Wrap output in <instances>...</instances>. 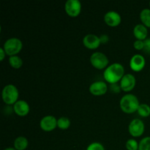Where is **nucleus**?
<instances>
[{"mask_svg": "<svg viewBox=\"0 0 150 150\" xmlns=\"http://www.w3.org/2000/svg\"><path fill=\"white\" fill-rule=\"evenodd\" d=\"M70 120H69L67 117H61L57 120V127L60 129V130H67L70 127Z\"/></svg>", "mask_w": 150, "mask_h": 150, "instance_id": "obj_19", "label": "nucleus"}, {"mask_svg": "<svg viewBox=\"0 0 150 150\" xmlns=\"http://www.w3.org/2000/svg\"><path fill=\"white\" fill-rule=\"evenodd\" d=\"M83 44L88 49H97L101 44L100 37L94 34H88L83 38Z\"/></svg>", "mask_w": 150, "mask_h": 150, "instance_id": "obj_13", "label": "nucleus"}, {"mask_svg": "<svg viewBox=\"0 0 150 150\" xmlns=\"http://www.w3.org/2000/svg\"><path fill=\"white\" fill-rule=\"evenodd\" d=\"M120 82L122 90L125 92H128L135 88L136 84V79L133 74L127 73V74H125Z\"/></svg>", "mask_w": 150, "mask_h": 150, "instance_id": "obj_9", "label": "nucleus"}, {"mask_svg": "<svg viewBox=\"0 0 150 150\" xmlns=\"http://www.w3.org/2000/svg\"><path fill=\"white\" fill-rule=\"evenodd\" d=\"M149 6H150V1H149Z\"/></svg>", "mask_w": 150, "mask_h": 150, "instance_id": "obj_30", "label": "nucleus"}, {"mask_svg": "<svg viewBox=\"0 0 150 150\" xmlns=\"http://www.w3.org/2000/svg\"><path fill=\"white\" fill-rule=\"evenodd\" d=\"M125 76V68L120 63L115 62L108 65L103 72V78L110 84L117 83Z\"/></svg>", "mask_w": 150, "mask_h": 150, "instance_id": "obj_1", "label": "nucleus"}, {"mask_svg": "<svg viewBox=\"0 0 150 150\" xmlns=\"http://www.w3.org/2000/svg\"><path fill=\"white\" fill-rule=\"evenodd\" d=\"M137 112L139 116L142 117H148L150 116V106L148 104L142 103L140 104Z\"/></svg>", "mask_w": 150, "mask_h": 150, "instance_id": "obj_20", "label": "nucleus"}, {"mask_svg": "<svg viewBox=\"0 0 150 150\" xmlns=\"http://www.w3.org/2000/svg\"><path fill=\"white\" fill-rule=\"evenodd\" d=\"M29 146V142L26 137L18 136L14 141V148L16 150H25Z\"/></svg>", "mask_w": 150, "mask_h": 150, "instance_id": "obj_16", "label": "nucleus"}, {"mask_svg": "<svg viewBox=\"0 0 150 150\" xmlns=\"http://www.w3.org/2000/svg\"><path fill=\"white\" fill-rule=\"evenodd\" d=\"M100 40L101 44H105L109 41V37L107 35H101L100 36Z\"/></svg>", "mask_w": 150, "mask_h": 150, "instance_id": "obj_27", "label": "nucleus"}, {"mask_svg": "<svg viewBox=\"0 0 150 150\" xmlns=\"http://www.w3.org/2000/svg\"><path fill=\"white\" fill-rule=\"evenodd\" d=\"M110 90L114 93H119L122 90V89L120 87V85L117 83H113V84H110Z\"/></svg>", "mask_w": 150, "mask_h": 150, "instance_id": "obj_25", "label": "nucleus"}, {"mask_svg": "<svg viewBox=\"0 0 150 150\" xmlns=\"http://www.w3.org/2000/svg\"><path fill=\"white\" fill-rule=\"evenodd\" d=\"M23 48V42L17 38H11L7 39L4 42L3 48L5 51L6 54L10 57L16 56L21 51Z\"/></svg>", "mask_w": 150, "mask_h": 150, "instance_id": "obj_4", "label": "nucleus"}, {"mask_svg": "<svg viewBox=\"0 0 150 150\" xmlns=\"http://www.w3.org/2000/svg\"><path fill=\"white\" fill-rule=\"evenodd\" d=\"M122 111L126 114H133L137 111L140 103L137 97L133 94H127L122 97L120 102Z\"/></svg>", "mask_w": 150, "mask_h": 150, "instance_id": "obj_2", "label": "nucleus"}, {"mask_svg": "<svg viewBox=\"0 0 150 150\" xmlns=\"http://www.w3.org/2000/svg\"><path fill=\"white\" fill-rule=\"evenodd\" d=\"M133 47L135 49L140 51V50H143L144 48V41L139 40H136L134 42H133Z\"/></svg>", "mask_w": 150, "mask_h": 150, "instance_id": "obj_24", "label": "nucleus"}, {"mask_svg": "<svg viewBox=\"0 0 150 150\" xmlns=\"http://www.w3.org/2000/svg\"><path fill=\"white\" fill-rule=\"evenodd\" d=\"M139 150H150V136L143 138L140 141Z\"/></svg>", "mask_w": 150, "mask_h": 150, "instance_id": "obj_21", "label": "nucleus"}, {"mask_svg": "<svg viewBox=\"0 0 150 150\" xmlns=\"http://www.w3.org/2000/svg\"><path fill=\"white\" fill-rule=\"evenodd\" d=\"M13 111L19 117H25L30 111V106L26 101L23 100H18L13 105Z\"/></svg>", "mask_w": 150, "mask_h": 150, "instance_id": "obj_14", "label": "nucleus"}, {"mask_svg": "<svg viewBox=\"0 0 150 150\" xmlns=\"http://www.w3.org/2000/svg\"><path fill=\"white\" fill-rule=\"evenodd\" d=\"M9 64L15 69H19L23 65V60L18 55L9 57Z\"/></svg>", "mask_w": 150, "mask_h": 150, "instance_id": "obj_18", "label": "nucleus"}, {"mask_svg": "<svg viewBox=\"0 0 150 150\" xmlns=\"http://www.w3.org/2000/svg\"><path fill=\"white\" fill-rule=\"evenodd\" d=\"M145 125L144 122L140 119H134L130 122L128 126L129 133L133 137H140L144 133Z\"/></svg>", "mask_w": 150, "mask_h": 150, "instance_id": "obj_6", "label": "nucleus"}, {"mask_svg": "<svg viewBox=\"0 0 150 150\" xmlns=\"http://www.w3.org/2000/svg\"><path fill=\"white\" fill-rule=\"evenodd\" d=\"M104 21L108 26L115 27L119 26L122 21V18L120 13L114 10L108 11L104 16Z\"/></svg>", "mask_w": 150, "mask_h": 150, "instance_id": "obj_11", "label": "nucleus"}, {"mask_svg": "<svg viewBox=\"0 0 150 150\" xmlns=\"http://www.w3.org/2000/svg\"><path fill=\"white\" fill-rule=\"evenodd\" d=\"M146 59L142 54H135L130 60V67L135 72H140L144 68Z\"/></svg>", "mask_w": 150, "mask_h": 150, "instance_id": "obj_12", "label": "nucleus"}, {"mask_svg": "<svg viewBox=\"0 0 150 150\" xmlns=\"http://www.w3.org/2000/svg\"><path fill=\"white\" fill-rule=\"evenodd\" d=\"M6 55L7 54H6V52L4 50V48H3V47L2 48H0V61H3L4 59L5 58Z\"/></svg>", "mask_w": 150, "mask_h": 150, "instance_id": "obj_28", "label": "nucleus"}, {"mask_svg": "<svg viewBox=\"0 0 150 150\" xmlns=\"http://www.w3.org/2000/svg\"><path fill=\"white\" fill-rule=\"evenodd\" d=\"M144 41V48L143 51L146 54H149L150 55V38H146Z\"/></svg>", "mask_w": 150, "mask_h": 150, "instance_id": "obj_26", "label": "nucleus"}, {"mask_svg": "<svg viewBox=\"0 0 150 150\" xmlns=\"http://www.w3.org/2000/svg\"><path fill=\"white\" fill-rule=\"evenodd\" d=\"M4 150H16L15 148H12V147H7L6 149H4Z\"/></svg>", "mask_w": 150, "mask_h": 150, "instance_id": "obj_29", "label": "nucleus"}, {"mask_svg": "<svg viewBox=\"0 0 150 150\" xmlns=\"http://www.w3.org/2000/svg\"><path fill=\"white\" fill-rule=\"evenodd\" d=\"M133 35L137 40H145L147 38L148 35L147 27L142 23L136 25L133 28Z\"/></svg>", "mask_w": 150, "mask_h": 150, "instance_id": "obj_15", "label": "nucleus"}, {"mask_svg": "<svg viewBox=\"0 0 150 150\" xmlns=\"http://www.w3.org/2000/svg\"><path fill=\"white\" fill-rule=\"evenodd\" d=\"M108 85L103 81H98L93 82L89 86V92L95 96H102L108 91Z\"/></svg>", "mask_w": 150, "mask_h": 150, "instance_id": "obj_10", "label": "nucleus"}, {"mask_svg": "<svg viewBox=\"0 0 150 150\" xmlns=\"http://www.w3.org/2000/svg\"><path fill=\"white\" fill-rule=\"evenodd\" d=\"M86 150H105L102 144L99 142H93L90 144L86 148Z\"/></svg>", "mask_w": 150, "mask_h": 150, "instance_id": "obj_23", "label": "nucleus"}, {"mask_svg": "<svg viewBox=\"0 0 150 150\" xmlns=\"http://www.w3.org/2000/svg\"><path fill=\"white\" fill-rule=\"evenodd\" d=\"M140 19L142 24L146 27L150 28V9L145 8L141 11Z\"/></svg>", "mask_w": 150, "mask_h": 150, "instance_id": "obj_17", "label": "nucleus"}, {"mask_svg": "<svg viewBox=\"0 0 150 150\" xmlns=\"http://www.w3.org/2000/svg\"><path fill=\"white\" fill-rule=\"evenodd\" d=\"M1 97L5 104L8 105H14L18 100V89L13 84L6 85L2 89Z\"/></svg>", "mask_w": 150, "mask_h": 150, "instance_id": "obj_3", "label": "nucleus"}, {"mask_svg": "<svg viewBox=\"0 0 150 150\" xmlns=\"http://www.w3.org/2000/svg\"><path fill=\"white\" fill-rule=\"evenodd\" d=\"M40 127L43 131H53L57 127V120L52 115L45 116L40 122Z\"/></svg>", "mask_w": 150, "mask_h": 150, "instance_id": "obj_8", "label": "nucleus"}, {"mask_svg": "<svg viewBox=\"0 0 150 150\" xmlns=\"http://www.w3.org/2000/svg\"><path fill=\"white\" fill-rule=\"evenodd\" d=\"M81 3L79 0H67L64 4L66 13L70 17H77L81 11Z\"/></svg>", "mask_w": 150, "mask_h": 150, "instance_id": "obj_7", "label": "nucleus"}, {"mask_svg": "<svg viewBox=\"0 0 150 150\" xmlns=\"http://www.w3.org/2000/svg\"><path fill=\"white\" fill-rule=\"evenodd\" d=\"M125 146L127 150H139V143L134 139H130L127 141Z\"/></svg>", "mask_w": 150, "mask_h": 150, "instance_id": "obj_22", "label": "nucleus"}, {"mask_svg": "<svg viewBox=\"0 0 150 150\" xmlns=\"http://www.w3.org/2000/svg\"><path fill=\"white\" fill-rule=\"evenodd\" d=\"M90 62L92 65L96 69L103 70L108 66L109 60L105 54L97 51L91 55Z\"/></svg>", "mask_w": 150, "mask_h": 150, "instance_id": "obj_5", "label": "nucleus"}]
</instances>
